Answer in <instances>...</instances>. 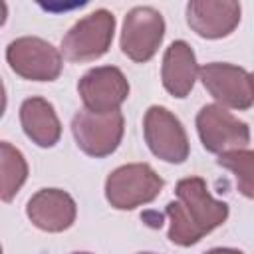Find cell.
Instances as JSON below:
<instances>
[{"instance_id": "9c48e42d", "label": "cell", "mask_w": 254, "mask_h": 254, "mask_svg": "<svg viewBox=\"0 0 254 254\" xmlns=\"http://www.w3.org/2000/svg\"><path fill=\"white\" fill-rule=\"evenodd\" d=\"M145 141L155 157L167 163H185L189 157V137L183 123L161 105H151L143 119Z\"/></svg>"}, {"instance_id": "6da1fadb", "label": "cell", "mask_w": 254, "mask_h": 254, "mask_svg": "<svg viewBox=\"0 0 254 254\" xmlns=\"http://www.w3.org/2000/svg\"><path fill=\"white\" fill-rule=\"evenodd\" d=\"M177 200L169 202V240L177 246H192L228 218V204L210 196L200 177L181 179L175 187Z\"/></svg>"}, {"instance_id": "277c9868", "label": "cell", "mask_w": 254, "mask_h": 254, "mask_svg": "<svg viewBox=\"0 0 254 254\" xmlns=\"http://www.w3.org/2000/svg\"><path fill=\"white\" fill-rule=\"evenodd\" d=\"M6 62L12 71L32 81H54L62 73V54L36 36L16 38L6 48Z\"/></svg>"}, {"instance_id": "ac0fdd59", "label": "cell", "mask_w": 254, "mask_h": 254, "mask_svg": "<svg viewBox=\"0 0 254 254\" xmlns=\"http://www.w3.org/2000/svg\"><path fill=\"white\" fill-rule=\"evenodd\" d=\"M71 254H91V252H71Z\"/></svg>"}, {"instance_id": "e0dca14e", "label": "cell", "mask_w": 254, "mask_h": 254, "mask_svg": "<svg viewBox=\"0 0 254 254\" xmlns=\"http://www.w3.org/2000/svg\"><path fill=\"white\" fill-rule=\"evenodd\" d=\"M204 254H244V252H240L236 248H212V250H208Z\"/></svg>"}, {"instance_id": "5b68a950", "label": "cell", "mask_w": 254, "mask_h": 254, "mask_svg": "<svg viewBox=\"0 0 254 254\" xmlns=\"http://www.w3.org/2000/svg\"><path fill=\"white\" fill-rule=\"evenodd\" d=\"M125 119L121 111L93 113L89 109H79L71 119V133L77 147L89 157L111 155L123 139Z\"/></svg>"}, {"instance_id": "7a4b0ae2", "label": "cell", "mask_w": 254, "mask_h": 254, "mask_svg": "<svg viewBox=\"0 0 254 254\" xmlns=\"http://www.w3.org/2000/svg\"><path fill=\"white\" fill-rule=\"evenodd\" d=\"M165 181L147 163L117 167L105 181V198L117 210H133L155 200Z\"/></svg>"}, {"instance_id": "3957f363", "label": "cell", "mask_w": 254, "mask_h": 254, "mask_svg": "<svg viewBox=\"0 0 254 254\" xmlns=\"http://www.w3.org/2000/svg\"><path fill=\"white\" fill-rule=\"evenodd\" d=\"M115 32V16L105 10H93L77 20L62 40V54L67 62H93L107 54Z\"/></svg>"}, {"instance_id": "30bf717a", "label": "cell", "mask_w": 254, "mask_h": 254, "mask_svg": "<svg viewBox=\"0 0 254 254\" xmlns=\"http://www.w3.org/2000/svg\"><path fill=\"white\" fill-rule=\"evenodd\" d=\"M77 91L85 109L93 113H111L119 111L121 103L129 97V81L119 67L99 65L81 75Z\"/></svg>"}, {"instance_id": "7c38bea8", "label": "cell", "mask_w": 254, "mask_h": 254, "mask_svg": "<svg viewBox=\"0 0 254 254\" xmlns=\"http://www.w3.org/2000/svg\"><path fill=\"white\" fill-rule=\"evenodd\" d=\"M32 224L46 232H64L75 222V200L62 189H42L26 204Z\"/></svg>"}, {"instance_id": "2e32d148", "label": "cell", "mask_w": 254, "mask_h": 254, "mask_svg": "<svg viewBox=\"0 0 254 254\" xmlns=\"http://www.w3.org/2000/svg\"><path fill=\"white\" fill-rule=\"evenodd\" d=\"M216 163L234 175L240 194H244L246 198H254V151H230L220 155Z\"/></svg>"}, {"instance_id": "ffe728a7", "label": "cell", "mask_w": 254, "mask_h": 254, "mask_svg": "<svg viewBox=\"0 0 254 254\" xmlns=\"http://www.w3.org/2000/svg\"><path fill=\"white\" fill-rule=\"evenodd\" d=\"M252 79H254V73H252Z\"/></svg>"}, {"instance_id": "5bb4252c", "label": "cell", "mask_w": 254, "mask_h": 254, "mask_svg": "<svg viewBox=\"0 0 254 254\" xmlns=\"http://www.w3.org/2000/svg\"><path fill=\"white\" fill-rule=\"evenodd\" d=\"M20 123L28 139L38 147H54L60 141L62 125L54 105L44 97H28L20 105Z\"/></svg>"}, {"instance_id": "d6986e66", "label": "cell", "mask_w": 254, "mask_h": 254, "mask_svg": "<svg viewBox=\"0 0 254 254\" xmlns=\"http://www.w3.org/2000/svg\"><path fill=\"white\" fill-rule=\"evenodd\" d=\"M139 254H155V252H139Z\"/></svg>"}, {"instance_id": "4fadbf2b", "label": "cell", "mask_w": 254, "mask_h": 254, "mask_svg": "<svg viewBox=\"0 0 254 254\" xmlns=\"http://www.w3.org/2000/svg\"><path fill=\"white\" fill-rule=\"evenodd\" d=\"M196 73H198V65L192 48L185 40L173 42L163 56V65H161L163 87L173 97L183 99L190 93Z\"/></svg>"}, {"instance_id": "9a60e30c", "label": "cell", "mask_w": 254, "mask_h": 254, "mask_svg": "<svg viewBox=\"0 0 254 254\" xmlns=\"http://www.w3.org/2000/svg\"><path fill=\"white\" fill-rule=\"evenodd\" d=\"M0 196L4 202H10L28 179V163L8 141L0 143Z\"/></svg>"}, {"instance_id": "8fae6325", "label": "cell", "mask_w": 254, "mask_h": 254, "mask_svg": "<svg viewBox=\"0 0 254 254\" xmlns=\"http://www.w3.org/2000/svg\"><path fill=\"white\" fill-rule=\"evenodd\" d=\"M240 4L234 0H190L187 4V24L206 40H218L238 26Z\"/></svg>"}, {"instance_id": "ba28073f", "label": "cell", "mask_w": 254, "mask_h": 254, "mask_svg": "<svg viewBox=\"0 0 254 254\" xmlns=\"http://www.w3.org/2000/svg\"><path fill=\"white\" fill-rule=\"evenodd\" d=\"M165 36V18L151 6H137L127 12L121 30V52L139 64L149 62Z\"/></svg>"}, {"instance_id": "52a82bcc", "label": "cell", "mask_w": 254, "mask_h": 254, "mask_svg": "<svg viewBox=\"0 0 254 254\" xmlns=\"http://www.w3.org/2000/svg\"><path fill=\"white\" fill-rule=\"evenodd\" d=\"M200 81L206 91L220 103V107H230L244 111L254 103V79L244 67L226 64V62H210L200 69Z\"/></svg>"}, {"instance_id": "8992f818", "label": "cell", "mask_w": 254, "mask_h": 254, "mask_svg": "<svg viewBox=\"0 0 254 254\" xmlns=\"http://www.w3.org/2000/svg\"><path fill=\"white\" fill-rule=\"evenodd\" d=\"M196 131L208 153L224 155L250 143V127L220 105H204L196 113Z\"/></svg>"}]
</instances>
